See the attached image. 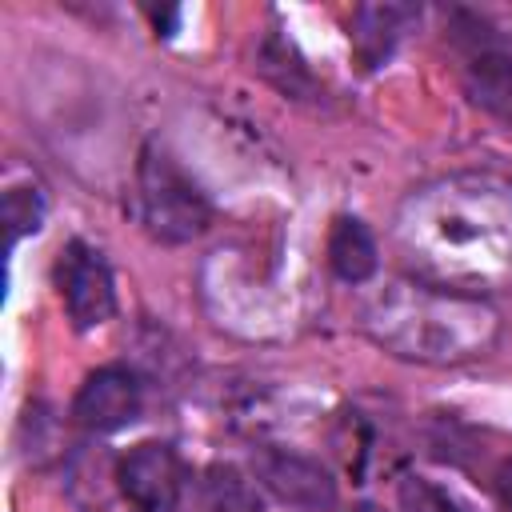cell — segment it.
<instances>
[{"label":"cell","mask_w":512,"mask_h":512,"mask_svg":"<svg viewBox=\"0 0 512 512\" xmlns=\"http://www.w3.org/2000/svg\"><path fill=\"white\" fill-rule=\"evenodd\" d=\"M400 240L420 256L436 288L464 292L512 268V184L452 176L404 204Z\"/></svg>","instance_id":"1"},{"label":"cell","mask_w":512,"mask_h":512,"mask_svg":"<svg viewBox=\"0 0 512 512\" xmlns=\"http://www.w3.org/2000/svg\"><path fill=\"white\" fill-rule=\"evenodd\" d=\"M368 332L408 360H468L496 340V312L468 292L436 284H396L368 304Z\"/></svg>","instance_id":"2"},{"label":"cell","mask_w":512,"mask_h":512,"mask_svg":"<svg viewBox=\"0 0 512 512\" xmlns=\"http://www.w3.org/2000/svg\"><path fill=\"white\" fill-rule=\"evenodd\" d=\"M136 196H140V220L152 240L160 244H188L208 232L212 204L200 192V184L164 152L144 148L140 172H136Z\"/></svg>","instance_id":"3"},{"label":"cell","mask_w":512,"mask_h":512,"mask_svg":"<svg viewBox=\"0 0 512 512\" xmlns=\"http://www.w3.org/2000/svg\"><path fill=\"white\" fill-rule=\"evenodd\" d=\"M452 40L464 56V92H468V100L512 128V52H504L492 24L476 12H456L452 16Z\"/></svg>","instance_id":"4"},{"label":"cell","mask_w":512,"mask_h":512,"mask_svg":"<svg viewBox=\"0 0 512 512\" xmlns=\"http://www.w3.org/2000/svg\"><path fill=\"white\" fill-rule=\"evenodd\" d=\"M56 288H60V300H64V312L72 320L76 332H88V328H100L112 312H116V284H112V272L104 264V256L84 244V240H68L60 248V260H56Z\"/></svg>","instance_id":"5"},{"label":"cell","mask_w":512,"mask_h":512,"mask_svg":"<svg viewBox=\"0 0 512 512\" xmlns=\"http://www.w3.org/2000/svg\"><path fill=\"white\" fill-rule=\"evenodd\" d=\"M116 480H120V492L140 512H172V508H180L192 476L184 472V460L172 444L144 440L120 456Z\"/></svg>","instance_id":"6"},{"label":"cell","mask_w":512,"mask_h":512,"mask_svg":"<svg viewBox=\"0 0 512 512\" xmlns=\"http://www.w3.org/2000/svg\"><path fill=\"white\" fill-rule=\"evenodd\" d=\"M252 472L256 484L268 488L280 504L296 508V512H332L336 508V480L332 472L304 456V452H288V448H260L252 456Z\"/></svg>","instance_id":"7"},{"label":"cell","mask_w":512,"mask_h":512,"mask_svg":"<svg viewBox=\"0 0 512 512\" xmlns=\"http://www.w3.org/2000/svg\"><path fill=\"white\" fill-rule=\"evenodd\" d=\"M140 404H144V388H140L136 372L108 364V368H96L80 384V392L72 400V420L88 432H120L124 424H132L140 416Z\"/></svg>","instance_id":"8"},{"label":"cell","mask_w":512,"mask_h":512,"mask_svg":"<svg viewBox=\"0 0 512 512\" xmlns=\"http://www.w3.org/2000/svg\"><path fill=\"white\" fill-rule=\"evenodd\" d=\"M180 512H264L260 484L236 464H208L180 500Z\"/></svg>","instance_id":"9"},{"label":"cell","mask_w":512,"mask_h":512,"mask_svg":"<svg viewBox=\"0 0 512 512\" xmlns=\"http://www.w3.org/2000/svg\"><path fill=\"white\" fill-rule=\"evenodd\" d=\"M408 16L412 12L400 8V4H360L352 12V52H356V60L364 68H380L392 56Z\"/></svg>","instance_id":"10"},{"label":"cell","mask_w":512,"mask_h":512,"mask_svg":"<svg viewBox=\"0 0 512 512\" xmlns=\"http://www.w3.org/2000/svg\"><path fill=\"white\" fill-rule=\"evenodd\" d=\"M328 264L344 284H364L376 276L380 264V248L368 232L364 220L356 216H336L332 232H328Z\"/></svg>","instance_id":"11"},{"label":"cell","mask_w":512,"mask_h":512,"mask_svg":"<svg viewBox=\"0 0 512 512\" xmlns=\"http://www.w3.org/2000/svg\"><path fill=\"white\" fill-rule=\"evenodd\" d=\"M260 72L292 100H308L316 92V80L308 72V64L300 60V52L292 48V40H284L280 32H268L264 44H260Z\"/></svg>","instance_id":"12"},{"label":"cell","mask_w":512,"mask_h":512,"mask_svg":"<svg viewBox=\"0 0 512 512\" xmlns=\"http://www.w3.org/2000/svg\"><path fill=\"white\" fill-rule=\"evenodd\" d=\"M396 500H400V512H472L452 492L436 488L424 476H404L400 488H396Z\"/></svg>","instance_id":"13"},{"label":"cell","mask_w":512,"mask_h":512,"mask_svg":"<svg viewBox=\"0 0 512 512\" xmlns=\"http://www.w3.org/2000/svg\"><path fill=\"white\" fill-rule=\"evenodd\" d=\"M4 220H8V240L16 244L28 232H40L44 224V196L36 188H8L4 192Z\"/></svg>","instance_id":"14"},{"label":"cell","mask_w":512,"mask_h":512,"mask_svg":"<svg viewBox=\"0 0 512 512\" xmlns=\"http://www.w3.org/2000/svg\"><path fill=\"white\" fill-rule=\"evenodd\" d=\"M492 492H496V500L512 512V456H504V460L496 464V472H492Z\"/></svg>","instance_id":"15"},{"label":"cell","mask_w":512,"mask_h":512,"mask_svg":"<svg viewBox=\"0 0 512 512\" xmlns=\"http://www.w3.org/2000/svg\"><path fill=\"white\" fill-rule=\"evenodd\" d=\"M352 512H376V508H368V504H360V508H352Z\"/></svg>","instance_id":"16"}]
</instances>
